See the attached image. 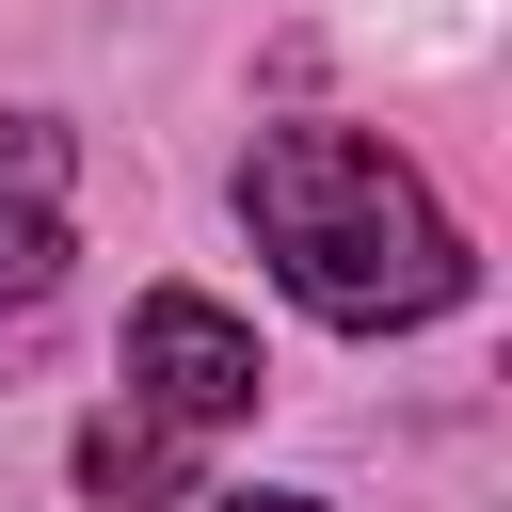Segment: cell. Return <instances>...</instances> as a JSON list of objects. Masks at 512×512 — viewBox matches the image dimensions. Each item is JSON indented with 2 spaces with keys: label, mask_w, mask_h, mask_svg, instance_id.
<instances>
[{
  "label": "cell",
  "mask_w": 512,
  "mask_h": 512,
  "mask_svg": "<svg viewBox=\"0 0 512 512\" xmlns=\"http://www.w3.org/2000/svg\"><path fill=\"white\" fill-rule=\"evenodd\" d=\"M240 224H256V256L288 272V304L304 320H336V336H400V320H448L464 304V224L432 208V176L400 160V144H368V128H256V160H240Z\"/></svg>",
  "instance_id": "obj_1"
},
{
  "label": "cell",
  "mask_w": 512,
  "mask_h": 512,
  "mask_svg": "<svg viewBox=\"0 0 512 512\" xmlns=\"http://www.w3.org/2000/svg\"><path fill=\"white\" fill-rule=\"evenodd\" d=\"M256 336L208 304V288H144L128 304V400L144 416H176V432H224V416H256Z\"/></svg>",
  "instance_id": "obj_2"
},
{
  "label": "cell",
  "mask_w": 512,
  "mask_h": 512,
  "mask_svg": "<svg viewBox=\"0 0 512 512\" xmlns=\"http://www.w3.org/2000/svg\"><path fill=\"white\" fill-rule=\"evenodd\" d=\"M48 272H64V128L0 112V320L48 304Z\"/></svg>",
  "instance_id": "obj_3"
},
{
  "label": "cell",
  "mask_w": 512,
  "mask_h": 512,
  "mask_svg": "<svg viewBox=\"0 0 512 512\" xmlns=\"http://www.w3.org/2000/svg\"><path fill=\"white\" fill-rule=\"evenodd\" d=\"M80 496H96V512H176V496H192V432L144 416V400H112V416L80 432Z\"/></svg>",
  "instance_id": "obj_4"
},
{
  "label": "cell",
  "mask_w": 512,
  "mask_h": 512,
  "mask_svg": "<svg viewBox=\"0 0 512 512\" xmlns=\"http://www.w3.org/2000/svg\"><path fill=\"white\" fill-rule=\"evenodd\" d=\"M192 512H320V496H256V480H240V496H192Z\"/></svg>",
  "instance_id": "obj_5"
}]
</instances>
